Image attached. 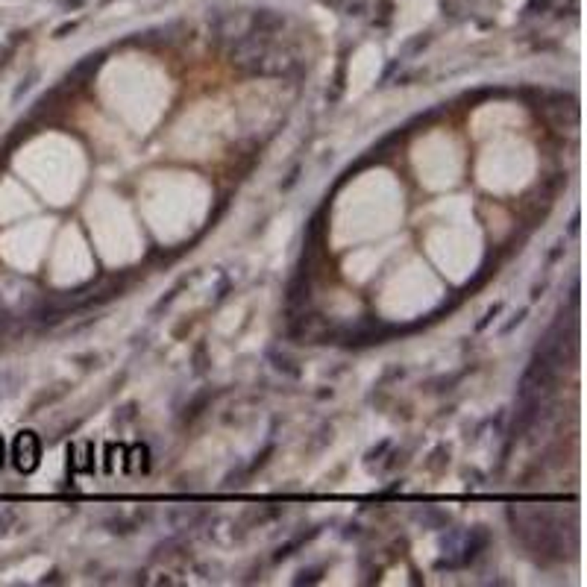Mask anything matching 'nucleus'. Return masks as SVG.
<instances>
[{
    "label": "nucleus",
    "mask_w": 587,
    "mask_h": 587,
    "mask_svg": "<svg viewBox=\"0 0 587 587\" xmlns=\"http://www.w3.org/2000/svg\"><path fill=\"white\" fill-rule=\"evenodd\" d=\"M12 458H15V467L21 473H33L38 467V458H41V443L33 432H21L12 443Z\"/></svg>",
    "instance_id": "f257e3e1"
},
{
    "label": "nucleus",
    "mask_w": 587,
    "mask_h": 587,
    "mask_svg": "<svg viewBox=\"0 0 587 587\" xmlns=\"http://www.w3.org/2000/svg\"><path fill=\"white\" fill-rule=\"evenodd\" d=\"M285 27V15L282 12H274V9H259L250 15V33L255 36H270Z\"/></svg>",
    "instance_id": "f03ea898"
},
{
    "label": "nucleus",
    "mask_w": 587,
    "mask_h": 587,
    "mask_svg": "<svg viewBox=\"0 0 587 587\" xmlns=\"http://www.w3.org/2000/svg\"><path fill=\"white\" fill-rule=\"evenodd\" d=\"M89 452H94L91 443H74V447H70V455H77L74 461H70V467H74L77 473H85V470H91V461H85V455H89Z\"/></svg>",
    "instance_id": "7ed1b4c3"
},
{
    "label": "nucleus",
    "mask_w": 587,
    "mask_h": 587,
    "mask_svg": "<svg viewBox=\"0 0 587 587\" xmlns=\"http://www.w3.org/2000/svg\"><path fill=\"white\" fill-rule=\"evenodd\" d=\"M100 62H103V53H91V56H85V59H82V62H80V65L68 74V82H70V80H80V77H89Z\"/></svg>",
    "instance_id": "20e7f679"
},
{
    "label": "nucleus",
    "mask_w": 587,
    "mask_h": 587,
    "mask_svg": "<svg viewBox=\"0 0 587 587\" xmlns=\"http://www.w3.org/2000/svg\"><path fill=\"white\" fill-rule=\"evenodd\" d=\"M12 526H15V514L9 508H0V535H6Z\"/></svg>",
    "instance_id": "39448f33"
},
{
    "label": "nucleus",
    "mask_w": 587,
    "mask_h": 587,
    "mask_svg": "<svg viewBox=\"0 0 587 587\" xmlns=\"http://www.w3.org/2000/svg\"><path fill=\"white\" fill-rule=\"evenodd\" d=\"M0 467H3V438H0Z\"/></svg>",
    "instance_id": "423d86ee"
}]
</instances>
